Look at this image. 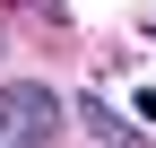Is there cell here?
Here are the masks:
<instances>
[{"label": "cell", "instance_id": "obj_1", "mask_svg": "<svg viewBox=\"0 0 156 148\" xmlns=\"http://www.w3.org/2000/svg\"><path fill=\"white\" fill-rule=\"evenodd\" d=\"M0 139H9V148L61 139V96H52L44 79H9V87H0Z\"/></svg>", "mask_w": 156, "mask_h": 148}, {"label": "cell", "instance_id": "obj_2", "mask_svg": "<svg viewBox=\"0 0 156 148\" xmlns=\"http://www.w3.org/2000/svg\"><path fill=\"white\" fill-rule=\"evenodd\" d=\"M78 131L87 139H147V122H113L104 96H78Z\"/></svg>", "mask_w": 156, "mask_h": 148}]
</instances>
